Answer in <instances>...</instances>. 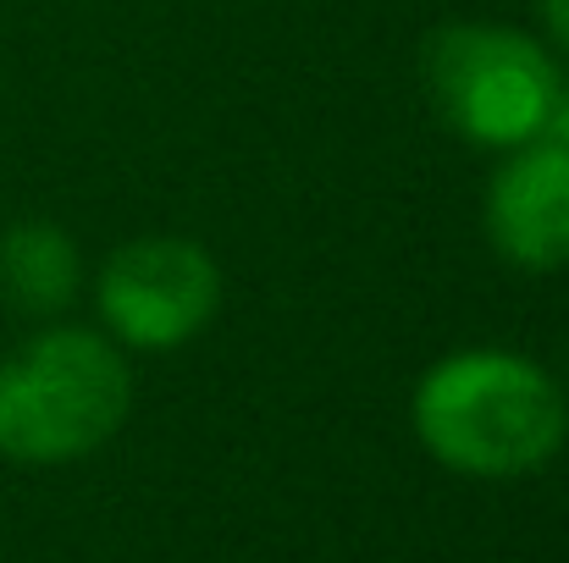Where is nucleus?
<instances>
[{
	"mask_svg": "<svg viewBox=\"0 0 569 563\" xmlns=\"http://www.w3.org/2000/svg\"><path fill=\"white\" fill-rule=\"evenodd\" d=\"M420 448L476 481H515L542 470L569 431L553 375L503 349L448 354L420 375L409 403Z\"/></svg>",
	"mask_w": 569,
	"mask_h": 563,
	"instance_id": "nucleus-1",
	"label": "nucleus"
},
{
	"mask_svg": "<svg viewBox=\"0 0 569 563\" xmlns=\"http://www.w3.org/2000/svg\"><path fill=\"white\" fill-rule=\"evenodd\" d=\"M133 375L117 343L56 326L0 365V453L17 464H67L94 453L128 420Z\"/></svg>",
	"mask_w": 569,
	"mask_h": 563,
	"instance_id": "nucleus-2",
	"label": "nucleus"
},
{
	"mask_svg": "<svg viewBox=\"0 0 569 563\" xmlns=\"http://www.w3.org/2000/svg\"><path fill=\"white\" fill-rule=\"evenodd\" d=\"M426 89L442 122L487 150H520L548 139L559 111V67L553 56L515 28L498 22H453L426 50Z\"/></svg>",
	"mask_w": 569,
	"mask_h": 563,
	"instance_id": "nucleus-3",
	"label": "nucleus"
},
{
	"mask_svg": "<svg viewBox=\"0 0 569 563\" xmlns=\"http://www.w3.org/2000/svg\"><path fill=\"white\" fill-rule=\"evenodd\" d=\"M221 304L216 260L189 238H139L100 271V321L117 343L167 354L210 326Z\"/></svg>",
	"mask_w": 569,
	"mask_h": 563,
	"instance_id": "nucleus-4",
	"label": "nucleus"
},
{
	"mask_svg": "<svg viewBox=\"0 0 569 563\" xmlns=\"http://www.w3.org/2000/svg\"><path fill=\"white\" fill-rule=\"evenodd\" d=\"M487 238L520 271L569 265V150L559 139H531L492 172Z\"/></svg>",
	"mask_w": 569,
	"mask_h": 563,
	"instance_id": "nucleus-5",
	"label": "nucleus"
},
{
	"mask_svg": "<svg viewBox=\"0 0 569 563\" xmlns=\"http://www.w3.org/2000/svg\"><path fill=\"white\" fill-rule=\"evenodd\" d=\"M0 293L28 315H56L78 293V243L50 221H17L0 238Z\"/></svg>",
	"mask_w": 569,
	"mask_h": 563,
	"instance_id": "nucleus-6",
	"label": "nucleus"
},
{
	"mask_svg": "<svg viewBox=\"0 0 569 563\" xmlns=\"http://www.w3.org/2000/svg\"><path fill=\"white\" fill-rule=\"evenodd\" d=\"M542 28L559 50H569V0H542Z\"/></svg>",
	"mask_w": 569,
	"mask_h": 563,
	"instance_id": "nucleus-7",
	"label": "nucleus"
},
{
	"mask_svg": "<svg viewBox=\"0 0 569 563\" xmlns=\"http://www.w3.org/2000/svg\"><path fill=\"white\" fill-rule=\"evenodd\" d=\"M548 139H559L569 150V89L559 94V111H553V122H548Z\"/></svg>",
	"mask_w": 569,
	"mask_h": 563,
	"instance_id": "nucleus-8",
	"label": "nucleus"
}]
</instances>
